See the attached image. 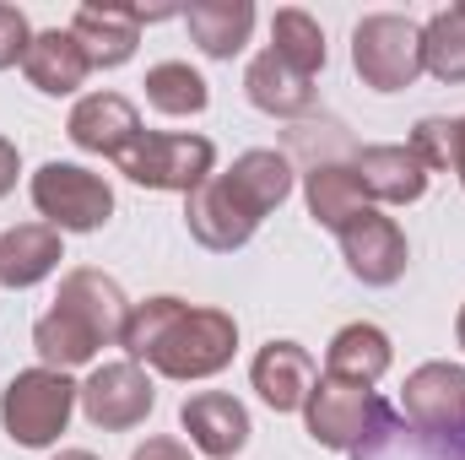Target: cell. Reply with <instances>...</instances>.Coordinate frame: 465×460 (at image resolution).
Here are the masks:
<instances>
[{"label": "cell", "instance_id": "obj_1", "mask_svg": "<svg viewBox=\"0 0 465 460\" xmlns=\"http://www.w3.org/2000/svg\"><path fill=\"white\" fill-rule=\"evenodd\" d=\"M119 346L130 352V363H146L163 379H217L238 352V320L228 309H195L163 293L130 309Z\"/></svg>", "mask_w": 465, "mask_h": 460}, {"label": "cell", "instance_id": "obj_2", "mask_svg": "<svg viewBox=\"0 0 465 460\" xmlns=\"http://www.w3.org/2000/svg\"><path fill=\"white\" fill-rule=\"evenodd\" d=\"M130 309L135 304L124 298V287H119L114 276H104L93 265H76V271H65L54 309L38 315L33 352L44 357V368H60V374L87 368L104 346H119Z\"/></svg>", "mask_w": 465, "mask_h": 460}, {"label": "cell", "instance_id": "obj_3", "mask_svg": "<svg viewBox=\"0 0 465 460\" xmlns=\"http://www.w3.org/2000/svg\"><path fill=\"white\" fill-rule=\"evenodd\" d=\"M303 428L320 450H336L347 460H373L395 439V406L373 385H347V379H320L303 401Z\"/></svg>", "mask_w": 465, "mask_h": 460}, {"label": "cell", "instance_id": "obj_4", "mask_svg": "<svg viewBox=\"0 0 465 460\" xmlns=\"http://www.w3.org/2000/svg\"><path fill=\"white\" fill-rule=\"evenodd\" d=\"M76 395H82V385H71V374H60V368H22V374H11V385L0 395L5 439L22 445V450H49L71 428Z\"/></svg>", "mask_w": 465, "mask_h": 460}, {"label": "cell", "instance_id": "obj_5", "mask_svg": "<svg viewBox=\"0 0 465 460\" xmlns=\"http://www.w3.org/2000/svg\"><path fill=\"white\" fill-rule=\"evenodd\" d=\"M351 71L373 93H406L422 76V27L401 11H373L351 27Z\"/></svg>", "mask_w": 465, "mask_h": 460}, {"label": "cell", "instance_id": "obj_6", "mask_svg": "<svg viewBox=\"0 0 465 460\" xmlns=\"http://www.w3.org/2000/svg\"><path fill=\"white\" fill-rule=\"evenodd\" d=\"M217 168V146L206 135H184V130H141L135 146L119 157V174L141 190H173L190 195L195 185H206Z\"/></svg>", "mask_w": 465, "mask_h": 460}, {"label": "cell", "instance_id": "obj_7", "mask_svg": "<svg viewBox=\"0 0 465 460\" xmlns=\"http://www.w3.org/2000/svg\"><path fill=\"white\" fill-rule=\"evenodd\" d=\"M33 206L54 233H98L114 217V190L82 163H44L33 174Z\"/></svg>", "mask_w": 465, "mask_h": 460}, {"label": "cell", "instance_id": "obj_8", "mask_svg": "<svg viewBox=\"0 0 465 460\" xmlns=\"http://www.w3.org/2000/svg\"><path fill=\"white\" fill-rule=\"evenodd\" d=\"M76 406L87 412L93 428H104V434H130V428H141V423L152 417L157 390H152V379H146L141 363L119 357V363H98V368L87 374Z\"/></svg>", "mask_w": 465, "mask_h": 460}, {"label": "cell", "instance_id": "obj_9", "mask_svg": "<svg viewBox=\"0 0 465 460\" xmlns=\"http://www.w3.org/2000/svg\"><path fill=\"white\" fill-rule=\"evenodd\" d=\"M401 412L433 445L465 439V368L460 363H422V368H411L406 390H401Z\"/></svg>", "mask_w": 465, "mask_h": 460}, {"label": "cell", "instance_id": "obj_10", "mask_svg": "<svg viewBox=\"0 0 465 460\" xmlns=\"http://www.w3.org/2000/svg\"><path fill=\"white\" fill-rule=\"evenodd\" d=\"M336 238H341L347 271L362 287H395V282L406 276V265H411V244H406L401 223L384 217V212H373V206H368L362 217H351Z\"/></svg>", "mask_w": 465, "mask_h": 460}, {"label": "cell", "instance_id": "obj_11", "mask_svg": "<svg viewBox=\"0 0 465 460\" xmlns=\"http://www.w3.org/2000/svg\"><path fill=\"white\" fill-rule=\"evenodd\" d=\"M184 228H190V238H195L201 249L232 255V249H243V244L254 238L260 217H249L243 201L228 190V179L212 174L206 185H195V190L184 195Z\"/></svg>", "mask_w": 465, "mask_h": 460}, {"label": "cell", "instance_id": "obj_12", "mask_svg": "<svg viewBox=\"0 0 465 460\" xmlns=\"http://www.w3.org/2000/svg\"><path fill=\"white\" fill-rule=\"evenodd\" d=\"M249 379H254V390L271 412H303L309 390L320 385V363L298 342H265L249 363Z\"/></svg>", "mask_w": 465, "mask_h": 460}, {"label": "cell", "instance_id": "obj_13", "mask_svg": "<svg viewBox=\"0 0 465 460\" xmlns=\"http://www.w3.org/2000/svg\"><path fill=\"white\" fill-rule=\"evenodd\" d=\"M179 428L190 434V445H195L201 455H212V460H232L249 445V434H254L249 406L232 401V395H223V390L190 395V401L179 406Z\"/></svg>", "mask_w": 465, "mask_h": 460}, {"label": "cell", "instance_id": "obj_14", "mask_svg": "<svg viewBox=\"0 0 465 460\" xmlns=\"http://www.w3.org/2000/svg\"><path fill=\"white\" fill-rule=\"evenodd\" d=\"M65 135L82 146V152H98V157H124L141 135V115L124 93H87L71 119H65Z\"/></svg>", "mask_w": 465, "mask_h": 460}, {"label": "cell", "instance_id": "obj_15", "mask_svg": "<svg viewBox=\"0 0 465 460\" xmlns=\"http://www.w3.org/2000/svg\"><path fill=\"white\" fill-rule=\"evenodd\" d=\"M87 71H93V60H87V49L76 44L71 27L33 33V44H27V55H22V76H27L38 93H49V98H71V93L87 82Z\"/></svg>", "mask_w": 465, "mask_h": 460}, {"label": "cell", "instance_id": "obj_16", "mask_svg": "<svg viewBox=\"0 0 465 460\" xmlns=\"http://www.w3.org/2000/svg\"><path fill=\"white\" fill-rule=\"evenodd\" d=\"M351 174L362 179V195L384 206H411L428 195V168L417 163L411 146H362Z\"/></svg>", "mask_w": 465, "mask_h": 460}, {"label": "cell", "instance_id": "obj_17", "mask_svg": "<svg viewBox=\"0 0 465 460\" xmlns=\"http://www.w3.org/2000/svg\"><path fill=\"white\" fill-rule=\"evenodd\" d=\"M71 33L87 49L93 71H114L141 44V5H82L71 16Z\"/></svg>", "mask_w": 465, "mask_h": 460}, {"label": "cell", "instance_id": "obj_18", "mask_svg": "<svg viewBox=\"0 0 465 460\" xmlns=\"http://www.w3.org/2000/svg\"><path fill=\"white\" fill-rule=\"evenodd\" d=\"M243 93H249V104H254L260 115H271V119H298V115L314 109V82L298 76L276 49H265V55L249 60V71H243Z\"/></svg>", "mask_w": 465, "mask_h": 460}, {"label": "cell", "instance_id": "obj_19", "mask_svg": "<svg viewBox=\"0 0 465 460\" xmlns=\"http://www.w3.org/2000/svg\"><path fill=\"white\" fill-rule=\"evenodd\" d=\"M60 260H65V249L49 223H16L0 233V287H11V293L38 287Z\"/></svg>", "mask_w": 465, "mask_h": 460}, {"label": "cell", "instance_id": "obj_20", "mask_svg": "<svg viewBox=\"0 0 465 460\" xmlns=\"http://www.w3.org/2000/svg\"><path fill=\"white\" fill-rule=\"evenodd\" d=\"M223 179H228L232 195L243 201V212L260 217V223L292 195V163H287L282 152H271V146H254V152L232 157V168L223 174Z\"/></svg>", "mask_w": 465, "mask_h": 460}, {"label": "cell", "instance_id": "obj_21", "mask_svg": "<svg viewBox=\"0 0 465 460\" xmlns=\"http://www.w3.org/2000/svg\"><path fill=\"white\" fill-rule=\"evenodd\" d=\"M390 363H395V346H390V336L379 325H368V320L341 325L331 336V346H325V374L331 379H347V385H379L390 374Z\"/></svg>", "mask_w": 465, "mask_h": 460}, {"label": "cell", "instance_id": "obj_22", "mask_svg": "<svg viewBox=\"0 0 465 460\" xmlns=\"http://www.w3.org/2000/svg\"><path fill=\"white\" fill-rule=\"evenodd\" d=\"M303 201H309V217L331 233H341L351 217L368 212V195H362V179L351 174V163H314L303 174Z\"/></svg>", "mask_w": 465, "mask_h": 460}, {"label": "cell", "instance_id": "obj_23", "mask_svg": "<svg viewBox=\"0 0 465 460\" xmlns=\"http://www.w3.org/2000/svg\"><path fill=\"white\" fill-rule=\"evenodd\" d=\"M184 27L201 44V55L232 60L254 33V5L249 0H195V5H184Z\"/></svg>", "mask_w": 465, "mask_h": 460}, {"label": "cell", "instance_id": "obj_24", "mask_svg": "<svg viewBox=\"0 0 465 460\" xmlns=\"http://www.w3.org/2000/svg\"><path fill=\"white\" fill-rule=\"evenodd\" d=\"M141 87H146V104H152L157 115H168V119L206 115V104H212L206 76H201L195 65H184V60H163V65H152Z\"/></svg>", "mask_w": 465, "mask_h": 460}, {"label": "cell", "instance_id": "obj_25", "mask_svg": "<svg viewBox=\"0 0 465 460\" xmlns=\"http://www.w3.org/2000/svg\"><path fill=\"white\" fill-rule=\"evenodd\" d=\"M271 49H276L298 76H309V82L325 71V33H320V22H314L309 11H298V5H287V11L271 16Z\"/></svg>", "mask_w": 465, "mask_h": 460}, {"label": "cell", "instance_id": "obj_26", "mask_svg": "<svg viewBox=\"0 0 465 460\" xmlns=\"http://www.w3.org/2000/svg\"><path fill=\"white\" fill-rule=\"evenodd\" d=\"M422 71H433L439 82L460 87L465 82V5L439 11L422 27Z\"/></svg>", "mask_w": 465, "mask_h": 460}, {"label": "cell", "instance_id": "obj_27", "mask_svg": "<svg viewBox=\"0 0 465 460\" xmlns=\"http://www.w3.org/2000/svg\"><path fill=\"white\" fill-rule=\"evenodd\" d=\"M455 119L444 115H428L417 119V130H411V152H417V163L428 168V174H455Z\"/></svg>", "mask_w": 465, "mask_h": 460}, {"label": "cell", "instance_id": "obj_28", "mask_svg": "<svg viewBox=\"0 0 465 460\" xmlns=\"http://www.w3.org/2000/svg\"><path fill=\"white\" fill-rule=\"evenodd\" d=\"M27 44H33V27H27V16H22L16 5H0V71L22 65Z\"/></svg>", "mask_w": 465, "mask_h": 460}, {"label": "cell", "instance_id": "obj_29", "mask_svg": "<svg viewBox=\"0 0 465 460\" xmlns=\"http://www.w3.org/2000/svg\"><path fill=\"white\" fill-rule=\"evenodd\" d=\"M130 460H190V445H179V439H146Z\"/></svg>", "mask_w": 465, "mask_h": 460}, {"label": "cell", "instance_id": "obj_30", "mask_svg": "<svg viewBox=\"0 0 465 460\" xmlns=\"http://www.w3.org/2000/svg\"><path fill=\"white\" fill-rule=\"evenodd\" d=\"M16 174H22V157H16V141L0 135V201L16 190Z\"/></svg>", "mask_w": 465, "mask_h": 460}, {"label": "cell", "instance_id": "obj_31", "mask_svg": "<svg viewBox=\"0 0 465 460\" xmlns=\"http://www.w3.org/2000/svg\"><path fill=\"white\" fill-rule=\"evenodd\" d=\"M460 130H455V174H460V185H465V119H455Z\"/></svg>", "mask_w": 465, "mask_h": 460}, {"label": "cell", "instance_id": "obj_32", "mask_svg": "<svg viewBox=\"0 0 465 460\" xmlns=\"http://www.w3.org/2000/svg\"><path fill=\"white\" fill-rule=\"evenodd\" d=\"M439 450H444L450 460H465V439H450V445H439Z\"/></svg>", "mask_w": 465, "mask_h": 460}, {"label": "cell", "instance_id": "obj_33", "mask_svg": "<svg viewBox=\"0 0 465 460\" xmlns=\"http://www.w3.org/2000/svg\"><path fill=\"white\" fill-rule=\"evenodd\" d=\"M54 460H98V455H93V450H60Z\"/></svg>", "mask_w": 465, "mask_h": 460}, {"label": "cell", "instance_id": "obj_34", "mask_svg": "<svg viewBox=\"0 0 465 460\" xmlns=\"http://www.w3.org/2000/svg\"><path fill=\"white\" fill-rule=\"evenodd\" d=\"M455 342L465 346V309H460V320H455Z\"/></svg>", "mask_w": 465, "mask_h": 460}]
</instances>
